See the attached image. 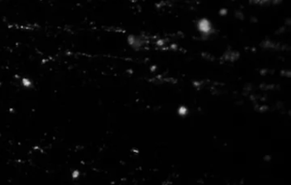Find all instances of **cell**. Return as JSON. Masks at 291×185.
I'll return each instance as SVG.
<instances>
[{
	"label": "cell",
	"mask_w": 291,
	"mask_h": 185,
	"mask_svg": "<svg viewBox=\"0 0 291 185\" xmlns=\"http://www.w3.org/2000/svg\"><path fill=\"white\" fill-rule=\"evenodd\" d=\"M197 27L200 33L203 35H209L212 33L213 26L210 22V21L207 19H201L197 23Z\"/></svg>",
	"instance_id": "1"
},
{
	"label": "cell",
	"mask_w": 291,
	"mask_h": 185,
	"mask_svg": "<svg viewBox=\"0 0 291 185\" xmlns=\"http://www.w3.org/2000/svg\"><path fill=\"white\" fill-rule=\"evenodd\" d=\"M128 43L130 45H132L133 48H138L141 47L143 44V41L140 39V38L136 36H129L128 37Z\"/></svg>",
	"instance_id": "2"
},
{
	"label": "cell",
	"mask_w": 291,
	"mask_h": 185,
	"mask_svg": "<svg viewBox=\"0 0 291 185\" xmlns=\"http://www.w3.org/2000/svg\"><path fill=\"white\" fill-rule=\"evenodd\" d=\"M21 85L24 87H26V88H30L31 86H33V83L31 81V79L25 77V78H22V79H21Z\"/></svg>",
	"instance_id": "3"
},
{
	"label": "cell",
	"mask_w": 291,
	"mask_h": 185,
	"mask_svg": "<svg viewBox=\"0 0 291 185\" xmlns=\"http://www.w3.org/2000/svg\"><path fill=\"white\" fill-rule=\"evenodd\" d=\"M179 115L185 116L188 113V109H186L185 107H180L179 109Z\"/></svg>",
	"instance_id": "4"
},
{
	"label": "cell",
	"mask_w": 291,
	"mask_h": 185,
	"mask_svg": "<svg viewBox=\"0 0 291 185\" xmlns=\"http://www.w3.org/2000/svg\"><path fill=\"white\" fill-rule=\"evenodd\" d=\"M79 171H77V170H75V171H73V172H72V178H79Z\"/></svg>",
	"instance_id": "5"
}]
</instances>
